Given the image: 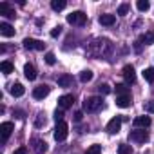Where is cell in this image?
I'll return each mask as SVG.
<instances>
[{"mask_svg": "<svg viewBox=\"0 0 154 154\" xmlns=\"http://www.w3.org/2000/svg\"><path fill=\"white\" fill-rule=\"evenodd\" d=\"M132 123H134V127H138V129H147V127L150 125V118H149V116H136Z\"/></svg>", "mask_w": 154, "mask_h": 154, "instance_id": "cell-16", "label": "cell"}, {"mask_svg": "<svg viewBox=\"0 0 154 154\" xmlns=\"http://www.w3.org/2000/svg\"><path fill=\"white\" fill-rule=\"evenodd\" d=\"M31 147H33V150L36 154H45L47 152V143L44 140H40V138H33L31 140Z\"/></svg>", "mask_w": 154, "mask_h": 154, "instance_id": "cell-10", "label": "cell"}, {"mask_svg": "<svg viewBox=\"0 0 154 154\" xmlns=\"http://www.w3.org/2000/svg\"><path fill=\"white\" fill-rule=\"evenodd\" d=\"M129 9H131L129 4H122V6L118 8V15H120V17H125V15L129 13Z\"/></svg>", "mask_w": 154, "mask_h": 154, "instance_id": "cell-30", "label": "cell"}, {"mask_svg": "<svg viewBox=\"0 0 154 154\" xmlns=\"http://www.w3.org/2000/svg\"><path fill=\"white\" fill-rule=\"evenodd\" d=\"M67 134H69V125L65 122L56 123V127H54V140L56 141H65Z\"/></svg>", "mask_w": 154, "mask_h": 154, "instance_id": "cell-4", "label": "cell"}, {"mask_svg": "<svg viewBox=\"0 0 154 154\" xmlns=\"http://www.w3.org/2000/svg\"><path fill=\"white\" fill-rule=\"evenodd\" d=\"M56 84H58V87H71L72 85V76L71 74H62V76H58Z\"/></svg>", "mask_w": 154, "mask_h": 154, "instance_id": "cell-18", "label": "cell"}, {"mask_svg": "<svg viewBox=\"0 0 154 154\" xmlns=\"http://www.w3.org/2000/svg\"><path fill=\"white\" fill-rule=\"evenodd\" d=\"M116 105L125 109V107H131L132 105V98L131 94H122V96H116Z\"/></svg>", "mask_w": 154, "mask_h": 154, "instance_id": "cell-14", "label": "cell"}, {"mask_svg": "<svg viewBox=\"0 0 154 154\" xmlns=\"http://www.w3.org/2000/svg\"><path fill=\"white\" fill-rule=\"evenodd\" d=\"M129 140L131 141H136V143H145L149 140V132L145 129H136V131H131L129 132Z\"/></svg>", "mask_w": 154, "mask_h": 154, "instance_id": "cell-5", "label": "cell"}, {"mask_svg": "<svg viewBox=\"0 0 154 154\" xmlns=\"http://www.w3.org/2000/svg\"><path fill=\"white\" fill-rule=\"evenodd\" d=\"M143 78H145L149 84H154V67H147V69H143Z\"/></svg>", "mask_w": 154, "mask_h": 154, "instance_id": "cell-23", "label": "cell"}, {"mask_svg": "<svg viewBox=\"0 0 154 154\" xmlns=\"http://www.w3.org/2000/svg\"><path fill=\"white\" fill-rule=\"evenodd\" d=\"M123 78H125V82H127L129 85L136 82V72H134V67H132L131 63H127V65L123 67Z\"/></svg>", "mask_w": 154, "mask_h": 154, "instance_id": "cell-11", "label": "cell"}, {"mask_svg": "<svg viewBox=\"0 0 154 154\" xmlns=\"http://www.w3.org/2000/svg\"><path fill=\"white\" fill-rule=\"evenodd\" d=\"M85 154H102V145H91L85 150Z\"/></svg>", "mask_w": 154, "mask_h": 154, "instance_id": "cell-29", "label": "cell"}, {"mask_svg": "<svg viewBox=\"0 0 154 154\" xmlns=\"http://www.w3.org/2000/svg\"><path fill=\"white\" fill-rule=\"evenodd\" d=\"M9 93H11L15 98H20V96H24L26 89H24V85H22V84H13V85H11V89H9Z\"/></svg>", "mask_w": 154, "mask_h": 154, "instance_id": "cell-20", "label": "cell"}, {"mask_svg": "<svg viewBox=\"0 0 154 154\" xmlns=\"http://www.w3.org/2000/svg\"><path fill=\"white\" fill-rule=\"evenodd\" d=\"M65 6H67L65 0H51V9L53 11H62Z\"/></svg>", "mask_w": 154, "mask_h": 154, "instance_id": "cell-22", "label": "cell"}, {"mask_svg": "<svg viewBox=\"0 0 154 154\" xmlns=\"http://www.w3.org/2000/svg\"><path fill=\"white\" fill-rule=\"evenodd\" d=\"M82 118H84V112L82 111H76L74 112V122H82Z\"/></svg>", "mask_w": 154, "mask_h": 154, "instance_id": "cell-37", "label": "cell"}, {"mask_svg": "<svg viewBox=\"0 0 154 154\" xmlns=\"http://www.w3.org/2000/svg\"><path fill=\"white\" fill-rule=\"evenodd\" d=\"M13 114H15V116H17L18 120H22V118H24V111H15Z\"/></svg>", "mask_w": 154, "mask_h": 154, "instance_id": "cell-40", "label": "cell"}, {"mask_svg": "<svg viewBox=\"0 0 154 154\" xmlns=\"http://www.w3.org/2000/svg\"><path fill=\"white\" fill-rule=\"evenodd\" d=\"M118 154H132V147L127 145V143H122L118 147Z\"/></svg>", "mask_w": 154, "mask_h": 154, "instance_id": "cell-28", "label": "cell"}, {"mask_svg": "<svg viewBox=\"0 0 154 154\" xmlns=\"http://www.w3.org/2000/svg\"><path fill=\"white\" fill-rule=\"evenodd\" d=\"M13 129H15V125H13L11 122H4L2 125H0V136H2V143H6V141L9 140Z\"/></svg>", "mask_w": 154, "mask_h": 154, "instance_id": "cell-6", "label": "cell"}, {"mask_svg": "<svg viewBox=\"0 0 154 154\" xmlns=\"http://www.w3.org/2000/svg\"><path fill=\"white\" fill-rule=\"evenodd\" d=\"M0 35L11 38V36H15V27L8 22H0Z\"/></svg>", "mask_w": 154, "mask_h": 154, "instance_id": "cell-13", "label": "cell"}, {"mask_svg": "<svg viewBox=\"0 0 154 154\" xmlns=\"http://www.w3.org/2000/svg\"><path fill=\"white\" fill-rule=\"evenodd\" d=\"M13 154H27V147H20V149H17Z\"/></svg>", "mask_w": 154, "mask_h": 154, "instance_id": "cell-38", "label": "cell"}, {"mask_svg": "<svg viewBox=\"0 0 154 154\" xmlns=\"http://www.w3.org/2000/svg\"><path fill=\"white\" fill-rule=\"evenodd\" d=\"M112 51V44L105 38H100L96 42H93L89 45V54L91 56H96V58H102V56H109Z\"/></svg>", "mask_w": 154, "mask_h": 154, "instance_id": "cell-1", "label": "cell"}, {"mask_svg": "<svg viewBox=\"0 0 154 154\" xmlns=\"http://www.w3.org/2000/svg\"><path fill=\"white\" fill-rule=\"evenodd\" d=\"M136 8H138V11H149V8H150V4H149V0H138L136 2Z\"/></svg>", "mask_w": 154, "mask_h": 154, "instance_id": "cell-26", "label": "cell"}, {"mask_svg": "<svg viewBox=\"0 0 154 154\" xmlns=\"http://www.w3.org/2000/svg\"><path fill=\"white\" fill-rule=\"evenodd\" d=\"M145 111L147 112H154V100H150V102L145 103Z\"/></svg>", "mask_w": 154, "mask_h": 154, "instance_id": "cell-35", "label": "cell"}, {"mask_svg": "<svg viewBox=\"0 0 154 154\" xmlns=\"http://www.w3.org/2000/svg\"><path fill=\"white\" fill-rule=\"evenodd\" d=\"M0 71L8 76V74H11V72L15 71V65H13L9 60H4V62H0Z\"/></svg>", "mask_w": 154, "mask_h": 154, "instance_id": "cell-21", "label": "cell"}, {"mask_svg": "<svg viewBox=\"0 0 154 154\" xmlns=\"http://www.w3.org/2000/svg\"><path fill=\"white\" fill-rule=\"evenodd\" d=\"M100 109H103V100L100 96H87L84 100V111L85 112H98Z\"/></svg>", "mask_w": 154, "mask_h": 154, "instance_id": "cell-2", "label": "cell"}, {"mask_svg": "<svg viewBox=\"0 0 154 154\" xmlns=\"http://www.w3.org/2000/svg\"><path fill=\"white\" fill-rule=\"evenodd\" d=\"M116 94L122 96V94H131V93H129V87L125 84H116Z\"/></svg>", "mask_w": 154, "mask_h": 154, "instance_id": "cell-27", "label": "cell"}, {"mask_svg": "<svg viewBox=\"0 0 154 154\" xmlns=\"http://www.w3.org/2000/svg\"><path fill=\"white\" fill-rule=\"evenodd\" d=\"M54 120H56V123L63 122V111H62V109H60V111H58V109L54 111Z\"/></svg>", "mask_w": 154, "mask_h": 154, "instance_id": "cell-34", "label": "cell"}, {"mask_svg": "<svg viewBox=\"0 0 154 154\" xmlns=\"http://www.w3.org/2000/svg\"><path fill=\"white\" fill-rule=\"evenodd\" d=\"M24 74H26V78H27L29 82H33V80L36 78V69H35V65H33V63H26V65H24Z\"/></svg>", "mask_w": 154, "mask_h": 154, "instance_id": "cell-17", "label": "cell"}, {"mask_svg": "<svg viewBox=\"0 0 154 154\" xmlns=\"http://www.w3.org/2000/svg\"><path fill=\"white\" fill-rule=\"evenodd\" d=\"M24 47L26 49H35V51H44V47H45V44L44 42H40V40H35V38H24Z\"/></svg>", "mask_w": 154, "mask_h": 154, "instance_id": "cell-7", "label": "cell"}, {"mask_svg": "<svg viewBox=\"0 0 154 154\" xmlns=\"http://www.w3.org/2000/svg\"><path fill=\"white\" fill-rule=\"evenodd\" d=\"M140 40H141V42H145L147 45H150V44H154V33L147 31L145 35H141V36H140Z\"/></svg>", "mask_w": 154, "mask_h": 154, "instance_id": "cell-25", "label": "cell"}, {"mask_svg": "<svg viewBox=\"0 0 154 154\" xmlns=\"http://www.w3.org/2000/svg\"><path fill=\"white\" fill-rule=\"evenodd\" d=\"M134 51H136V53L141 51V40H136V44H134Z\"/></svg>", "mask_w": 154, "mask_h": 154, "instance_id": "cell-39", "label": "cell"}, {"mask_svg": "<svg viewBox=\"0 0 154 154\" xmlns=\"http://www.w3.org/2000/svg\"><path fill=\"white\" fill-rule=\"evenodd\" d=\"M0 15H4L8 18H15V9L9 6V2H2L0 4Z\"/></svg>", "mask_w": 154, "mask_h": 154, "instance_id": "cell-15", "label": "cell"}, {"mask_svg": "<svg viewBox=\"0 0 154 154\" xmlns=\"http://www.w3.org/2000/svg\"><path fill=\"white\" fill-rule=\"evenodd\" d=\"M98 22L102 24V26H112L114 22H116V17L114 15H109V13H105V15H100V18H98Z\"/></svg>", "mask_w": 154, "mask_h": 154, "instance_id": "cell-19", "label": "cell"}, {"mask_svg": "<svg viewBox=\"0 0 154 154\" xmlns=\"http://www.w3.org/2000/svg\"><path fill=\"white\" fill-rule=\"evenodd\" d=\"M67 22L72 26H84L87 22V15L84 11H72L71 15H67Z\"/></svg>", "mask_w": 154, "mask_h": 154, "instance_id": "cell-3", "label": "cell"}, {"mask_svg": "<svg viewBox=\"0 0 154 154\" xmlns=\"http://www.w3.org/2000/svg\"><path fill=\"white\" fill-rule=\"evenodd\" d=\"M93 80V71H82L80 72V82H84V84H87V82H91Z\"/></svg>", "mask_w": 154, "mask_h": 154, "instance_id": "cell-24", "label": "cell"}, {"mask_svg": "<svg viewBox=\"0 0 154 154\" xmlns=\"http://www.w3.org/2000/svg\"><path fill=\"white\" fill-rule=\"evenodd\" d=\"M111 91H112V89H111L107 84H100V85H98V93H100V94H109Z\"/></svg>", "mask_w": 154, "mask_h": 154, "instance_id": "cell-31", "label": "cell"}, {"mask_svg": "<svg viewBox=\"0 0 154 154\" xmlns=\"http://www.w3.org/2000/svg\"><path fill=\"white\" fill-rule=\"evenodd\" d=\"M72 103H74V96H72V94H63V96L58 98V107H60L62 111L72 107Z\"/></svg>", "mask_w": 154, "mask_h": 154, "instance_id": "cell-12", "label": "cell"}, {"mask_svg": "<svg viewBox=\"0 0 154 154\" xmlns=\"http://www.w3.org/2000/svg\"><path fill=\"white\" fill-rule=\"evenodd\" d=\"M49 93H51V87L45 85V84H42V85H38V87L33 89V98L35 100H44Z\"/></svg>", "mask_w": 154, "mask_h": 154, "instance_id": "cell-8", "label": "cell"}, {"mask_svg": "<svg viewBox=\"0 0 154 154\" xmlns=\"http://www.w3.org/2000/svg\"><path fill=\"white\" fill-rule=\"evenodd\" d=\"M60 33H62V27H60V26H56V27L51 31V36H53V38H56V36H60Z\"/></svg>", "mask_w": 154, "mask_h": 154, "instance_id": "cell-36", "label": "cell"}, {"mask_svg": "<svg viewBox=\"0 0 154 154\" xmlns=\"http://www.w3.org/2000/svg\"><path fill=\"white\" fill-rule=\"evenodd\" d=\"M122 122H123L122 116H114V118L107 123V132H111V134L120 132V129H122Z\"/></svg>", "mask_w": 154, "mask_h": 154, "instance_id": "cell-9", "label": "cell"}, {"mask_svg": "<svg viewBox=\"0 0 154 154\" xmlns=\"http://www.w3.org/2000/svg\"><path fill=\"white\" fill-rule=\"evenodd\" d=\"M45 63H49V65H54V63H56V58H54L53 53H47V54H45Z\"/></svg>", "mask_w": 154, "mask_h": 154, "instance_id": "cell-32", "label": "cell"}, {"mask_svg": "<svg viewBox=\"0 0 154 154\" xmlns=\"http://www.w3.org/2000/svg\"><path fill=\"white\" fill-rule=\"evenodd\" d=\"M42 125H45V118H44V114L40 112V114L36 116V122H35V127H42Z\"/></svg>", "mask_w": 154, "mask_h": 154, "instance_id": "cell-33", "label": "cell"}]
</instances>
